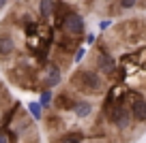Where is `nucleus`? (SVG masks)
<instances>
[{
    "instance_id": "7ed1b4c3",
    "label": "nucleus",
    "mask_w": 146,
    "mask_h": 143,
    "mask_svg": "<svg viewBox=\"0 0 146 143\" xmlns=\"http://www.w3.org/2000/svg\"><path fill=\"white\" fill-rule=\"evenodd\" d=\"M110 120L114 122V126H118V128H127L129 122H131V113H129V109L123 103H116L114 107L110 109Z\"/></svg>"
},
{
    "instance_id": "20e7f679",
    "label": "nucleus",
    "mask_w": 146,
    "mask_h": 143,
    "mask_svg": "<svg viewBox=\"0 0 146 143\" xmlns=\"http://www.w3.org/2000/svg\"><path fill=\"white\" fill-rule=\"evenodd\" d=\"M133 120L137 122H144L146 120V100L142 96H133V103H131V109H129Z\"/></svg>"
},
{
    "instance_id": "4468645a",
    "label": "nucleus",
    "mask_w": 146,
    "mask_h": 143,
    "mask_svg": "<svg viewBox=\"0 0 146 143\" xmlns=\"http://www.w3.org/2000/svg\"><path fill=\"white\" fill-rule=\"evenodd\" d=\"M84 56H86V49H84V47H80V49L75 51V56H73V60H75V62H82Z\"/></svg>"
},
{
    "instance_id": "f3484780",
    "label": "nucleus",
    "mask_w": 146,
    "mask_h": 143,
    "mask_svg": "<svg viewBox=\"0 0 146 143\" xmlns=\"http://www.w3.org/2000/svg\"><path fill=\"white\" fill-rule=\"evenodd\" d=\"M0 143H9V137L5 133H0Z\"/></svg>"
},
{
    "instance_id": "6e6552de",
    "label": "nucleus",
    "mask_w": 146,
    "mask_h": 143,
    "mask_svg": "<svg viewBox=\"0 0 146 143\" xmlns=\"http://www.w3.org/2000/svg\"><path fill=\"white\" fill-rule=\"evenodd\" d=\"M73 113L78 117H88L92 113V105L88 100H78V103L73 105Z\"/></svg>"
},
{
    "instance_id": "ddd939ff",
    "label": "nucleus",
    "mask_w": 146,
    "mask_h": 143,
    "mask_svg": "<svg viewBox=\"0 0 146 143\" xmlns=\"http://www.w3.org/2000/svg\"><path fill=\"white\" fill-rule=\"evenodd\" d=\"M58 143H82V134L80 133H69L58 139Z\"/></svg>"
},
{
    "instance_id": "9d476101",
    "label": "nucleus",
    "mask_w": 146,
    "mask_h": 143,
    "mask_svg": "<svg viewBox=\"0 0 146 143\" xmlns=\"http://www.w3.org/2000/svg\"><path fill=\"white\" fill-rule=\"evenodd\" d=\"M52 100H54V92H52V90H45L43 88L41 90V94H39V100H36V103L41 105V109H47L52 105Z\"/></svg>"
},
{
    "instance_id": "9b49d317",
    "label": "nucleus",
    "mask_w": 146,
    "mask_h": 143,
    "mask_svg": "<svg viewBox=\"0 0 146 143\" xmlns=\"http://www.w3.org/2000/svg\"><path fill=\"white\" fill-rule=\"evenodd\" d=\"M73 105H75V100L69 94H60L58 98H56V107L58 109H73Z\"/></svg>"
},
{
    "instance_id": "f8f14e48",
    "label": "nucleus",
    "mask_w": 146,
    "mask_h": 143,
    "mask_svg": "<svg viewBox=\"0 0 146 143\" xmlns=\"http://www.w3.org/2000/svg\"><path fill=\"white\" fill-rule=\"evenodd\" d=\"M28 111H30V115L35 117L36 122L43 117V109H41V105L36 103V100H30V103H28Z\"/></svg>"
},
{
    "instance_id": "dca6fc26",
    "label": "nucleus",
    "mask_w": 146,
    "mask_h": 143,
    "mask_svg": "<svg viewBox=\"0 0 146 143\" xmlns=\"http://www.w3.org/2000/svg\"><path fill=\"white\" fill-rule=\"evenodd\" d=\"M110 26H112V22H110V19H103V22L99 24V28H101V30H108Z\"/></svg>"
},
{
    "instance_id": "423d86ee",
    "label": "nucleus",
    "mask_w": 146,
    "mask_h": 143,
    "mask_svg": "<svg viewBox=\"0 0 146 143\" xmlns=\"http://www.w3.org/2000/svg\"><path fill=\"white\" fill-rule=\"evenodd\" d=\"M15 51V39L7 32H0V58H7Z\"/></svg>"
},
{
    "instance_id": "2eb2a0df",
    "label": "nucleus",
    "mask_w": 146,
    "mask_h": 143,
    "mask_svg": "<svg viewBox=\"0 0 146 143\" xmlns=\"http://www.w3.org/2000/svg\"><path fill=\"white\" fill-rule=\"evenodd\" d=\"M135 2H137V0H120V7H123V9H133Z\"/></svg>"
},
{
    "instance_id": "a211bd4d",
    "label": "nucleus",
    "mask_w": 146,
    "mask_h": 143,
    "mask_svg": "<svg viewBox=\"0 0 146 143\" xmlns=\"http://www.w3.org/2000/svg\"><path fill=\"white\" fill-rule=\"evenodd\" d=\"M86 43H88V45L95 43V34H88V36H86Z\"/></svg>"
},
{
    "instance_id": "f03ea898",
    "label": "nucleus",
    "mask_w": 146,
    "mask_h": 143,
    "mask_svg": "<svg viewBox=\"0 0 146 143\" xmlns=\"http://www.w3.org/2000/svg\"><path fill=\"white\" fill-rule=\"evenodd\" d=\"M58 24L71 36H80L84 32V17L80 13H75V11H64V15L58 17Z\"/></svg>"
},
{
    "instance_id": "f257e3e1",
    "label": "nucleus",
    "mask_w": 146,
    "mask_h": 143,
    "mask_svg": "<svg viewBox=\"0 0 146 143\" xmlns=\"http://www.w3.org/2000/svg\"><path fill=\"white\" fill-rule=\"evenodd\" d=\"M73 85L80 88L82 92L97 94L101 88H103V81H101V77L97 75L95 71H78L73 75Z\"/></svg>"
},
{
    "instance_id": "1a4fd4ad",
    "label": "nucleus",
    "mask_w": 146,
    "mask_h": 143,
    "mask_svg": "<svg viewBox=\"0 0 146 143\" xmlns=\"http://www.w3.org/2000/svg\"><path fill=\"white\" fill-rule=\"evenodd\" d=\"M56 11V2L54 0H39V13L43 17H52V13Z\"/></svg>"
},
{
    "instance_id": "0eeeda50",
    "label": "nucleus",
    "mask_w": 146,
    "mask_h": 143,
    "mask_svg": "<svg viewBox=\"0 0 146 143\" xmlns=\"http://www.w3.org/2000/svg\"><path fill=\"white\" fill-rule=\"evenodd\" d=\"M97 68H99L101 73H105V75H110V73H114L116 62H114V58H112V56L99 54V56H97Z\"/></svg>"
},
{
    "instance_id": "6ab92c4d",
    "label": "nucleus",
    "mask_w": 146,
    "mask_h": 143,
    "mask_svg": "<svg viewBox=\"0 0 146 143\" xmlns=\"http://www.w3.org/2000/svg\"><path fill=\"white\" fill-rule=\"evenodd\" d=\"M7 2H9V0H0V9H5V7H7Z\"/></svg>"
},
{
    "instance_id": "39448f33",
    "label": "nucleus",
    "mask_w": 146,
    "mask_h": 143,
    "mask_svg": "<svg viewBox=\"0 0 146 143\" xmlns=\"http://www.w3.org/2000/svg\"><path fill=\"white\" fill-rule=\"evenodd\" d=\"M62 81V75H60V68L56 64H50L45 68V90H52L54 85H58Z\"/></svg>"
}]
</instances>
